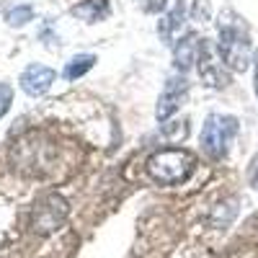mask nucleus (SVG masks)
Listing matches in <instances>:
<instances>
[{
  "mask_svg": "<svg viewBox=\"0 0 258 258\" xmlns=\"http://www.w3.org/2000/svg\"><path fill=\"white\" fill-rule=\"evenodd\" d=\"M137 6L147 16H158V13H163L168 8V0H137Z\"/></svg>",
  "mask_w": 258,
  "mask_h": 258,
  "instance_id": "obj_13",
  "label": "nucleus"
},
{
  "mask_svg": "<svg viewBox=\"0 0 258 258\" xmlns=\"http://www.w3.org/2000/svg\"><path fill=\"white\" fill-rule=\"evenodd\" d=\"M217 52L225 62V68L232 73H245L250 64V36L245 26L240 24V18H235L232 13H225L220 21V41Z\"/></svg>",
  "mask_w": 258,
  "mask_h": 258,
  "instance_id": "obj_1",
  "label": "nucleus"
},
{
  "mask_svg": "<svg viewBox=\"0 0 258 258\" xmlns=\"http://www.w3.org/2000/svg\"><path fill=\"white\" fill-rule=\"evenodd\" d=\"M186 96H188L186 78H181V75L168 78L165 80V88H163V93L158 98V106H155V119L158 121H168L170 116L181 109V103L186 101Z\"/></svg>",
  "mask_w": 258,
  "mask_h": 258,
  "instance_id": "obj_5",
  "label": "nucleus"
},
{
  "mask_svg": "<svg viewBox=\"0 0 258 258\" xmlns=\"http://www.w3.org/2000/svg\"><path fill=\"white\" fill-rule=\"evenodd\" d=\"M183 24H186V3L183 0H178V3L170 8L158 24V36L163 44L173 47L176 41L181 39V31H183Z\"/></svg>",
  "mask_w": 258,
  "mask_h": 258,
  "instance_id": "obj_8",
  "label": "nucleus"
},
{
  "mask_svg": "<svg viewBox=\"0 0 258 258\" xmlns=\"http://www.w3.org/2000/svg\"><path fill=\"white\" fill-rule=\"evenodd\" d=\"M54 78H57L54 70L47 68V64H29V68L21 73L18 85H21V91H24L26 96L36 98V96H44V93L52 88Z\"/></svg>",
  "mask_w": 258,
  "mask_h": 258,
  "instance_id": "obj_7",
  "label": "nucleus"
},
{
  "mask_svg": "<svg viewBox=\"0 0 258 258\" xmlns=\"http://www.w3.org/2000/svg\"><path fill=\"white\" fill-rule=\"evenodd\" d=\"M194 168H197V158L194 153L183 147H165V150H158V153L147 160V173L153 181L163 183V186H176V183H183Z\"/></svg>",
  "mask_w": 258,
  "mask_h": 258,
  "instance_id": "obj_2",
  "label": "nucleus"
},
{
  "mask_svg": "<svg viewBox=\"0 0 258 258\" xmlns=\"http://www.w3.org/2000/svg\"><path fill=\"white\" fill-rule=\"evenodd\" d=\"M248 183L258 191V155L250 160V165H248Z\"/></svg>",
  "mask_w": 258,
  "mask_h": 258,
  "instance_id": "obj_16",
  "label": "nucleus"
},
{
  "mask_svg": "<svg viewBox=\"0 0 258 258\" xmlns=\"http://www.w3.org/2000/svg\"><path fill=\"white\" fill-rule=\"evenodd\" d=\"M68 202H64L59 194H49V197H44L36 207H34V214H31V230L36 235H47V232H54L64 217H68Z\"/></svg>",
  "mask_w": 258,
  "mask_h": 258,
  "instance_id": "obj_4",
  "label": "nucleus"
},
{
  "mask_svg": "<svg viewBox=\"0 0 258 258\" xmlns=\"http://www.w3.org/2000/svg\"><path fill=\"white\" fill-rule=\"evenodd\" d=\"M238 135V119L230 114H209L202 129V150L207 158L222 160L227 155V150Z\"/></svg>",
  "mask_w": 258,
  "mask_h": 258,
  "instance_id": "obj_3",
  "label": "nucleus"
},
{
  "mask_svg": "<svg viewBox=\"0 0 258 258\" xmlns=\"http://www.w3.org/2000/svg\"><path fill=\"white\" fill-rule=\"evenodd\" d=\"M93 64H96V54H75L68 64H64V78L68 80H78L83 78L88 70H93Z\"/></svg>",
  "mask_w": 258,
  "mask_h": 258,
  "instance_id": "obj_11",
  "label": "nucleus"
},
{
  "mask_svg": "<svg viewBox=\"0 0 258 258\" xmlns=\"http://www.w3.org/2000/svg\"><path fill=\"white\" fill-rule=\"evenodd\" d=\"M31 18H34V8L31 6H18V8H11L6 13V21L11 26H26Z\"/></svg>",
  "mask_w": 258,
  "mask_h": 258,
  "instance_id": "obj_12",
  "label": "nucleus"
},
{
  "mask_svg": "<svg viewBox=\"0 0 258 258\" xmlns=\"http://www.w3.org/2000/svg\"><path fill=\"white\" fill-rule=\"evenodd\" d=\"M209 18V3L207 0H197L194 6V21H207Z\"/></svg>",
  "mask_w": 258,
  "mask_h": 258,
  "instance_id": "obj_15",
  "label": "nucleus"
},
{
  "mask_svg": "<svg viewBox=\"0 0 258 258\" xmlns=\"http://www.w3.org/2000/svg\"><path fill=\"white\" fill-rule=\"evenodd\" d=\"M253 64H255V96H258V52L253 57Z\"/></svg>",
  "mask_w": 258,
  "mask_h": 258,
  "instance_id": "obj_17",
  "label": "nucleus"
},
{
  "mask_svg": "<svg viewBox=\"0 0 258 258\" xmlns=\"http://www.w3.org/2000/svg\"><path fill=\"white\" fill-rule=\"evenodd\" d=\"M13 103V88L8 83H0V119H3Z\"/></svg>",
  "mask_w": 258,
  "mask_h": 258,
  "instance_id": "obj_14",
  "label": "nucleus"
},
{
  "mask_svg": "<svg viewBox=\"0 0 258 258\" xmlns=\"http://www.w3.org/2000/svg\"><path fill=\"white\" fill-rule=\"evenodd\" d=\"M220 52H214L207 39L199 41V54H197V62H199V75L202 80L209 85V88H225L227 85V73H225V62L222 57H217Z\"/></svg>",
  "mask_w": 258,
  "mask_h": 258,
  "instance_id": "obj_6",
  "label": "nucleus"
},
{
  "mask_svg": "<svg viewBox=\"0 0 258 258\" xmlns=\"http://www.w3.org/2000/svg\"><path fill=\"white\" fill-rule=\"evenodd\" d=\"M73 16L85 21V24H98L111 16V6L109 0H83V3L73 6Z\"/></svg>",
  "mask_w": 258,
  "mask_h": 258,
  "instance_id": "obj_10",
  "label": "nucleus"
},
{
  "mask_svg": "<svg viewBox=\"0 0 258 258\" xmlns=\"http://www.w3.org/2000/svg\"><path fill=\"white\" fill-rule=\"evenodd\" d=\"M199 36L197 34H186L183 39H178L173 44V64L176 70L186 73L194 68V62H197V54H199Z\"/></svg>",
  "mask_w": 258,
  "mask_h": 258,
  "instance_id": "obj_9",
  "label": "nucleus"
}]
</instances>
